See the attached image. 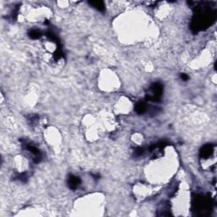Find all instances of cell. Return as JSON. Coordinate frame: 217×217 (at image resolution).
<instances>
[{"label": "cell", "mask_w": 217, "mask_h": 217, "mask_svg": "<svg viewBox=\"0 0 217 217\" xmlns=\"http://www.w3.org/2000/svg\"><path fill=\"white\" fill-rule=\"evenodd\" d=\"M182 79L184 81L187 80V79H188V76H187L186 74H183V75H182Z\"/></svg>", "instance_id": "cell-6"}, {"label": "cell", "mask_w": 217, "mask_h": 217, "mask_svg": "<svg viewBox=\"0 0 217 217\" xmlns=\"http://www.w3.org/2000/svg\"><path fill=\"white\" fill-rule=\"evenodd\" d=\"M151 94L148 96V99L152 101H158L160 100L163 92V86L160 83H154L150 87Z\"/></svg>", "instance_id": "cell-1"}, {"label": "cell", "mask_w": 217, "mask_h": 217, "mask_svg": "<svg viewBox=\"0 0 217 217\" xmlns=\"http://www.w3.org/2000/svg\"><path fill=\"white\" fill-rule=\"evenodd\" d=\"M135 110L137 111L138 114H143L146 111V105L145 103L143 102L137 103L136 107H135Z\"/></svg>", "instance_id": "cell-4"}, {"label": "cell", "mask_w": 217, "mask_h": 217, "mask_svg": "<svg viewBox=\"0 0 217 217\" xmlns=\"http://www.w3.org/2000/svg\"><path fill=\"white\" fill-rule=\"evenodd\" d=\"M89 4H91L92 7H94L95 9L99 10V11H104L105 7L103 4V2L101 1H93V2H89Z\"/></svg>", "instance_id": "cell-3"}, {"label": "cell", "mask_w": 217, "mask_h": 217, "mask_svg": "<svg viewBox=\"0 0 217 217\" xmlns=\"http://www.w3.org/2000/svg\"><path fill=\"white\" fill-rule=\"evenodd\" d=\"M80 179L76 176H70L68 179V185L69 187L72 190H75L77 188V187L80 185Z\"/></svg>", "instance_id": "cell-2"}, {"label": "cell", "mask_w": 217, "mask_h": 217, "mask_svg": "<svg viewBox=\"0 0 217 217\" xmlns=\"http://www.w3.org/2000/svg\"><path fill=\"white\" fill-rule=\"evenodd\" d=\"M40 36H41V33H40L38 31H37V30H32V31H31V32H29V37H30L31 38H32V39H37V38H38Z\"/></svg>", "instance_id": "cell-5"}]
</instances>
